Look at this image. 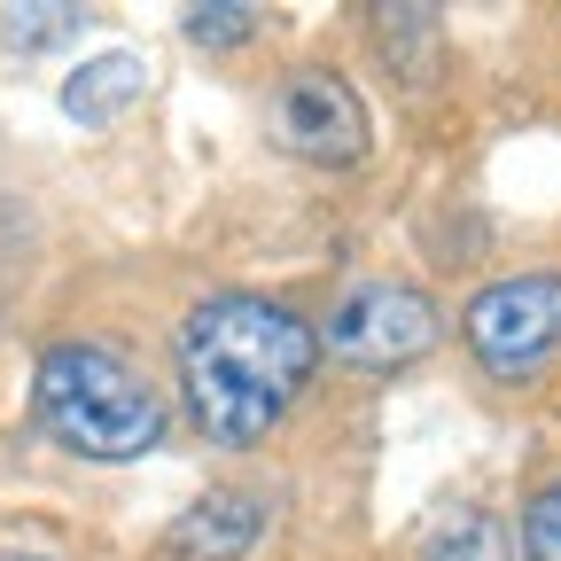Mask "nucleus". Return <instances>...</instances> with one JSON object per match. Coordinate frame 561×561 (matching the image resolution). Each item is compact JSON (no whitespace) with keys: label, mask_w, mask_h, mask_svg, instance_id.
I'll return each mask as SVG.
<instances>
[{"label":"nucleus","mask_w":561,"mask_h":561,"mask_svg":"<svg viewBox=\"0 0 561 561\" xmlns=\"http://www.w3.org/2000/svg\"><path fill=\"white\" fill-rule=\"evenodd\" d=\"M180 24H187L195 47H242V39H257V24H273V16H265V9H187Z\"/></svg>","instance_id":"10"},{"label":"nucleus","mask_w":561,"mask_h":561,"mask_svg":"<svg viewBox=\"0 0 561 561\" xmlns=\"http://www.w3.org/2000/svg\"><path fill=\"white\" fill-rule=\"evenodd\" d=\"M39 421L62 453L79 460H140L164 437V398L140 382L117 351L102 343H47L39 351V375H32Z\"/></svg>","instance_id":"2"},{"label":"nucleus","mask_w":561,"mask_h":561,"mask_svg":"<svg viewBox=\"0 0 561 561\" xmlns=\"http://www.w3.org/2000/svg\"><path fill=\"white\" fill-rule=\"evenodd\" d=\"M460 343L476 351V367L491 382H530L561 351V265L507 273L476 289V305L460 312Z\"/></svg>","instance_id":"3"},{"label":"nucleus","mask_w":561,"mask_h":561,"mask_svg":"<svg viewBox=\"0 0 561 561\" xmlns=\"http://www.w3.org/2000/svg\"><path fill=\"white\" fill-rule=\"evenodd\" d=\"M140 87H149L140 55H102V62H87V70H70L62 110L79 117V125H110L117 110H133V102H140Z\"/></svg>","instance_id":"7"},{"label":"nucleus","mask_w":561,"mask_h":561,"mask_svg":"<svg viewBox=\"0 0 561 561\" xmlns=\"http://www.w3.org/2000/svg\"><path fill=\"white\" fill-rule=\"evenodd\" d=\"M273 133H280V149L320 164V172H351V164H367V102L351 94L343 70L328 62H297L289 79H273V102H265Z\"/></svg>","instance_id":"5"},{"label":"nucleus","mask_w":561,"mask_h":561,"mask_svg":"<svg viewBox=\"0 0 561 561\" xmlns=\"http://www.w3.org/2000/svg\"><path fill=\"white\" fill-rule=\"evenodd\" d=\"M320 335L273 297L219 289L180 320V398L210 445H265L305 398Z\"/></svg>","instance_id":"1"},{"label":"nucleus","mask_w":561,"mask_h":561,"mask_svg":"<svg viewBox=\"0 0 561 561\" xmlns=\"http://www.w3.org/2000/svg\"><path fill=\"white\" fill-rule=\"evenodd\" d=\"M445 335V320H437V305L413 289V280H351V289L335 297V312H328V351L343 367H367V375H390V367H413L421 351H430Z\"/></svg>","instance_id":"4"},{"label":"nucleus","mask_w":561,"mask_h":561,"mask_svg":"<svg viewBox=\"0 0 561 561\" xmlns=\"http://www.w3.org/2000/svg\"><path fill=\"white\" fill-rule=\"evenodd\" d=\"M523 553L530 561H561V476H546L523 500Z\"/></svg>","instance_id":"9"},{"label":"nucleus","mask_w":561,"mask_h":561,"mask_svg":"<svg viewBox=\"0 0 561 561\" xmlns=\"http://www.w3.org/2000/svg\"><path fill=\"white\" fill-rule=\"evenodd\" d=\"M421 561H515V530L500 515H483V507H460L430 530Z\"/></svg>","instance_id":"8"},{"label":"nucleus","mask_w":561,"mask_h":561,"mask_svg":"<svg viewBox=\"0 0 561 561\" xmlns=\"http://www.w3.org/2000/svg\"><path fill=\"white\" fill-rule=\"evenodd\" d=\"M0 24H9V39H16V47H55V39L79 32L87 16H79V9H9Z\"/></svg>","instance_id":"11"},{"label":"nucleus","mask_w":561,"mask_h":561,"mask_svg":"<svg viewBox=\"0 0 561 561\" xmlns=\"http://www.w3.org/2000/svg\"><path fill=\"white\" fill-rule=\"evenodd\" d=\"M0 561H47V553H0Z\"/></svg>","instance_id":"12"},{"label":"nucleus","mask_w":561,"mask_h":561,"mask_svg":"<svg viewBox=\"0 0 561 561\" xmlns=\"http://www.w3.org/2000/svg\"><path fill=\"white\" fill-rule=\"evenodd\" d=\"M257 530H265V500H257V491L219 483L210 500H195V507L172 523V553H180V561H234V553L257 546Z\"/></svg>","instance_id":"6"}]
</instances>
